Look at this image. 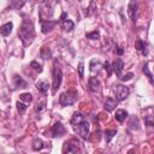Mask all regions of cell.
<instances>
[{
	"instance_id": "cell-1",
	"label": "cell",
	"mask_w": 154,
	"mask_h": 154,
	"mask_svg": "<svg viewBox=\"0 0 154 154\" xmlns=\"http://www.w3.org/2000/svg\"><path fill=\"white\" fill-rule=\"evenodd\" d=\"M18 36L23 43L24 47H28L30 46L32 42H34V38H35V29H34V24L30 19L25 18L18 30Z\"/></svg>"
},
{
	"instance_id": "cell-2",
	"label": "cell",
	"mask_w": 154,
	"mask_h": 154,
	"mask_svg": "<svg viewBox=\"0 0 154 154\" xmlns=\"http://www.w3.org/2000/svg\"><path fill=\"white\" fill-rule=\"evenodd\" d=\"M76 100H77V91L76 90H69V91L61 93L59 96V103L63 107L73 105L76 102Z\"/></svg>"
},
{
	"instance_id": "cell-3",
	"label": "cell",
	"mask_w": 154,
	"mask_h": 154,
	"mask_svg": "<svg viewBox=\"0 0 154 154\" xmlns=\"http://www.w3.org/2000/svg\"><path fill=\"white\" fill-rule=\"evenodd\" d=\"M81 152V143L77 138H71L63 144V154H69V153H76L78 154Z\"/></svg>"
},
{
	"instance_id": "cell-4",
	"label": "cell",
	"mask_w": 154,
	"mask_h": 154,
	"mask_svg": "<svg viewBox=\"0 0 154 154\" xmlns=\"http://www.w3.org/2000/svg\"><path fill=\"white\" fill-rule=\"evenodd\" d=\"M61 81H63V72H61V69L58 66V63L54 61V65H53V93H57V90L60 88V84H61Z\"/></svg>"
},
{
	"instance_id": "cell-5",
	"label": "cell",
	"mask_w": 154,
	"mask_h": 154,
	"mask_svg": "<svg viewBox=\"0 0 154 154\" xmlns=\"http://www.w3.org/2000/svg\"><path fill=\"white\" fill-rule=\"evenodd\" d=\"M75 131L77 132V135L82 138V140H89V129H90V125L89 123L84 119L82 123H79L78 125L73 126Z\"/></svg>"
},
{
	"instance_id": "cell-6",
	"label": "cell",
	"mask_w": 154,
	"mask_h": 154,
	"mask_svg": "<svg viewBox=\"0 0 154 154\" xmlns=\"http://www.w3.org/2000/svg\"><path fill=\"white\" fill-rule=\"evenodd\" d=\"M129 88L126 85H123V84H118V85H114L113 88V94L116 96V100L117 101H123L125 100L128 96H129Z\"/></svg>"
},
{
	"instance_id": "cell-7",
	"label": "cell",
	"mask_w": 154,
	"mask_h": 154,
	"mask_svg": "<svg viewBox=\"0 0 154 154\" xmlns=\"http://www.w3.org/2000/svg\"><path fill=\"white\" fill-rule=\"evenodd\" d=\"M65 132H66L65 126H64L60 122H57V123L52 126L49 135H51L52 138H57V137H61L63 135H65Z\"/></svg>"
},
{
	"instance_id": "cell-8",
	"label": "cell",
	"mask_w": 154,
	"mask_h": 154,
	"mask_svg": "<svg viewBox=\"0 0 154 154\" xmlns=\"http://www.w3.org/2000/svg\"><path fill=\"white\" fill-rule=\"evenodd\" d=\"M58 24V20H52V19H48V20H43L41 22V29H42V32L43 34H48L51 32L54 26Z\"/></svg>"
},
{
	"instance_id": "cell-9",
	"label": "cell",
	"mask_w": 154,
	"mask_h": 154,
	"mask_svg": "<svg viewBox=\"0 0 154 154\" xmlns=\"http://www.w3.org/2000/svg\"><path fill=\"white\" fill-rule=\"evenodd\" d=\"M123 69H124V61L122 60V59H119V58H116L114 60H113V63H112V70L116 72V75L120 78L122 77V71H123Z\"/></svg>"
},
{
	"instance_id": "cell-10",
	"label": "cell",
	"mask_w": 154,
	"mask_h": 154,
	"mask_svg": "<svg viewBox=\"0 0 154 154\" xmlns=\"http://www.w3.org/2000/svg\"><path fill=\"white\" fill-rule=\"evenodd\" d=\"M128 13H129L131 20H132V22H136V19H137V2H136V1L131 0V1L129 2Z\"/></svg>"
},
{
	"instance_id": "cell-11",
	"label": "cell",
	"mask_w": 154,
	"mask_h": 154,
	"mask_svg": "<svg viewBox=\"0 0 154 154\" xmlns=\"http://www.w3.org/2000/svg\"><path fill=\"white\" fill-rule=\"evenodd\" d=\"M100 87H101L100 81H99L96 77H90V78L88 79V88H89L90 91L96 93V91L100 90Z\"/></svg>"
},
{
	"instance_id": "cell-12",
	"label": "cell",
	"mask_w": 154,
	"mask_h": 154,
	"mask_svg": "<svg viewBox=\"0 0 154 154\" xmlns=\"http://www.w3.org/2000/svg\"><path fill=\"white\" fill-rule=\"evenodd\" d=\"M135 48L142 54V55H147L148 54V49H147V43L143 40H137L135 43Z\"/></svg>"
},
{
	"instance_id": "cell-13",
	"label": "cell",
	"mask_w": 154,
	"mask_h": 154,
	"mask_svg": "<svg viewBox=\"0 0 154 154\" xmlns=\"http://www.w3.org/2000/svg\"><path fill=\"white\" fill-rule=\"evenodd\" d=\"M117 103H118V101H117L116 99L107 97V99H106V101H105V103H103V108H105L107 112H112V111L116 108Z\"/></svg>"
},
{
	"instance_id": "cell-14",
	"label": "cell",
	"mask_w": 154,
	"mask_h": 154,
	"mask_svg": "<svg viewBox=\"0 0 154 154\" xmlns=\"http://www.w3.org/2000/svg\"><path fill=\"white\" fill-rule=\"evenodd\" d=\"M12 79H13V84L16 88H26V85H28V83L19 75H14Z\"/></svg>"
},
{
	"instance_id": "cell-15",
	"label": "cell",
	"mask_w": 154,
	"mask_h": 154,
	"mask_svg": "<svg viewBox=\"0 0 154 154\" xmlns=\"http://www.w3.org/2000/svg\"><path fill=\"white\" fill-rule=\"evenodd\" d=\"M12 28H13V24L12 22H8V23H5L4 25L0 26V35L2 36H8L12 31Z\"/></svg>"
},
{
	"instance_id": "cell-16",
	"label": "cell",
	"mask_w": 154,
	"mask_h": 154,
	"mask_svg": "<svg viewBox=\"0 0 154 154\" xmlns=\"http://www.w3.org/2000/svg\"><path fill=\"white\" fill-rule=\"evenodd\" d=\"M83 120H84V116H83L81 112H76V113H73V116H72L70 123H71L72 126H76V125H78L79 123H82Z\"/></svg>"
},
{
	"instance_id": "cell-17",
	"label": "cell",
	"mask_w": 154,
	"mask_h": 154,
	"mask_svg": "<svg viewBox=\"0 0 154 154\" xmlns=\"http://www.w3.org/2000/svg\"><path fill=\"white\" fill-rule=\"evenodd\" d=\"M36 88H37V90H38L41 94L46 95V94H47V91H48L49 84H48L47 82H45V81H38V82L36 83Z\"/></svg>"
},
{
	"instance_id": "cell-18",
	"label": "cell",
	"mask_w": 154,
	"mask_h": 154,
	"mask_svg": "<svg viewBox=\"0 0 154 154\" xmlns=\"http://www.w3.org/2000/svg\"><path fill=\"white\" fill-rule=\"evenodd\" d=\"M40 57H41L43 60H48V59L52 58V51H51L48 47L43 46V47H41V49H40Z\"/></svg>"
},
{
	"instance_id": "cell-19",
	"label": "cell",
	"mask_w": 154,
	"mask_h": 154,
	"mask_svg": "<svg viewBox=\"0 0 154 154\" xmlns=\"http://www.w3.org/2000/svg\"><path fill=\"white\" fill-rule=\"evenodd\" d=\"M60 26L65 30V31H71L73 28H75V24L72 20L70 19H64V20H60Z\"/></svg>"
},
{
	"instance_id": "cell-20",
	"label": "cell",
	"mask_w": 154,
	"mask_h": 154,
	"mask_svg": "<svg viewBox=\"0 0 154 154\" xmlns=\"http://www.w3.org/2000/svg\"><path fill=\"white\" fill-rule=\"evenodd\" d=\"M114 118H116L117 122L122 123V122H124V120L128 118V112H126L125 109H118V111H116Z\"/></svg>"
},
{
	"instance_id": "cell-21",
	"label": "cell",
	"mask_w": 154,
	"mask_h": 154,
	"mask_svg": "<svg viewBox=\"0 0 154 154\" xmlns=\"http://www.w3.org/2000/svg\"><path fill=\"white\" fill-rule=\"evenodd\" d=\"M129 128L132 129V130H138L140 129V123H138V118L136 116H132L130 118V122H129Z\"/></svg>"
},
{
	"instance_id": "cell-22",
	"label": "cell",
	"mask_w": 154,
	"mask_h": 154,
	"mask_svg": "<svg viewBox=\"0 0 154 154\" xmlns=\"http://www.w3.org/2000/svg\"><path fill=\"white\" fill-rule=\"evenodd\" d=\"M117 135V130H106L105 131V138H106V142L109 143L112 141V138Z\"/></svg>"
},
{
	"instance_id": "cell-23",
	"label": "cell",
	"mask_w": 154,
	"mask_h": 154,
	"mask_svg": "<svg viewBox=\"0 0 154 154\" xmlns=\"http://www.w3.org/2000/svg\"><path fill=\"white\" fill-rule=\"evenodd\" d=\"M19 99H20V101H23L24 103H30V102L32 101V96H31V94H29V93H23V94H20V95H19Z\"/></svg>"
},
{
	"instance_id": "cell-24",
	"label": "cell",
	"mask_w": 154,
	"mask_h": 154,
	"mask_svg": "<svg viewBox=\"0 0 154 154\" xmlns=\"http://www.w3.org/2000/svg\"><path fill=\"white\" fill-rule=\"evenodd\" d=\"M43 148V141L41 138H36L32 142V149L34 150H41Z\"/></svg>"
},
{
	"instance_id": "cell-25",
	"label": "cell",
	"mask_w": 154,
	"mask_h": 154,
	"mask_svg": "<svg viewBox=\"0 0 154 154\" xmlns=\"http://www.w3.org/2000/svg\"><path fill=\"white\" fill-rule=\"evenodd\" d=\"M85 37L89 38V40H97V38H100V31L99 30H94L91 32H87Z\"/></svg>"
},
{
	"instance_id": "cell-26",
	"label": "cell",
	"mask_w": 154,
	"mask_h": 154,
	"mask_svg": "<svg viewBox=\"0 0 154 154\" xmlns=\"http://www.w3.org/2000/svg\"><path fill=\"white\" fill-rule=\"evenodd\" d=\"M100 66H101V63H100L99 60H95V59H93V60L90 61V65H89V67H90V71H91V72L97 71Z\"/></svg>"
},
{
	"instance_id": "cell-27",
	"label": "cell",
	"mask_w": 154,
	"mask_h": 154,
	"mask_svg": "<svg viewBox=\"0 0 154 154\" xmlns=\"http://www.w3.org/2000/svg\"><path fill=\"white\" fill-rule=\"evenodd\" d=\"M143 72H144V75L148 77L149 82H150V83H153V76H152V72H150V71H149V69H148V64H147V63L143 65Z\"/></svg>"
},
{
	"instance_id": "cell-28",
	"label": "cell",
	"mask_w": 154,
	"mask_h": 154,
	"mask_svg": "<svg viewBox=\"0 0 154 154\" xmlns=\"http://www.w3.org/2000/svg\"><path fill=\"white\" fill-rule=\"evenodd\" d=\"M30 67H32L35 71H37V72H42V66H41V64H38L37 61H35V60H32L31 63H30Z\"/></svg>"
},
{
	"instance_id": "cell-29",
	"label": "cell",
	"mask_w": 154,
	"mask_h": 154,
	"mask_svg": "<svg viewBox=\"0 0 154 154\" xmlns=\"http://www.w3.org/2000/svg\"><path fill=\"white\" fill-rule=\"evenodd\" d=\"M103 69L107 71V76L111 77V75H112V72H113V70H112V65H111L108 61H105V64H103Z\"/></svg>"
},
{
	"instance_id": "cell-30",
	"label": "cell",
	"mask_w": 154,
	"mask_h": 154,
	"mask_svg": "<svg viewBox=\"0 0 154 154\" xmlns=\"http://www.w3.org/2000/svg\"><path fill=\"white\" fill-rule=\"evenodd\" d=\"M46 109V101H41L37 106H36V108H35V111L37 112V113H41V112H43Z\"/></svg>"
},
{
	"instance_id": "cell-31",
	"label": "cell",
	"mask_w": 154,
	"mask_h": 154,
	"mask_svg": "<svg viewBox=\"0 0 154 154\" xmlns=\"http://www.w3.org/2000/svg\"><path fill=\"white\" fill-rule=\"evenodd\" d=\"M17 109L19 111V113H23L25 109H26V103L22 102V101H18L17 102Z\"/></svg>"
},
{
	"instance_id": "cell-32",
	"label": "cell",
	"mask_w": 154,
	"mask_h": 154,
	"mask_svg": "<svg viewBox=\"0 0 154 154\" xmlns=\"http://www.w3.org/2000/svg\"><path fill=\"white\" fill-rule=\"evenodd\" d=\"M78 75L81 78H83V76H84V64L82 61L78 64Z\"/></svg>"
},
{
	"instance_id": "cell-33",
	"label": "cell",
	"mask_w": 154,
	"mask_h": 154,
	"mask_svg": "<svg viewBox=\"0 0 154 154\" xmlns=\"http://www.w3.org/2000/svg\"><path fill=\"white\" fill-rule=\"evenodd\" d=\"M132 77H134V73H132V72H129V73H126V75L122 76V77H120V79H122L123 82H126V81H130Z\"/></svg>"
},
{
	"instance_id": "cell-34",
	"label": "cell",
	"mask_w": 154,
	"mask_h": 154,
	"mask_svg": "<svg viewBox=\"0 0 154 154\" xmlns=\"http://www.w3.org/2000/svg\"><path fill=\"white\" fill-rule=\"evenodd\" d=\"M89 11L85 13L87 16H91V11H94V10H96V5H95V2L94 1H91L90 2V5H89V8H88Z\"/></svg>"
},
{
	"instance_id": "cell-35",
	"label": "cell",
	"mask_w": 154,
	"mask_h": 154,
	"mask_svg": "<svg viewBox=\"0 0 154 154\" xmlns=\"http://www.w3.org/2000/svg\"><path fill=\"white\" fill-rule=\"evenodd\" d=\"M144 122H146V125H148V126H153V125H154V123H153V117H152V116H147V117L144 118Z\"/></svg>"
},
{
	"instance_id": "cell-36",
	"label": "cell",
	"mask_w": 154,
	"mask_h": 154,
	"mask_svg": "<svg viewBox=\"0 0 154 154\" xmlns=\"http://www.w3.org/2000/svg\"><path fill=\"white\" fill-rule=\"evenodd\" d=\"M114 52H116L118 55H122V54L124 53V49H123V47H120V46H116V47H114Z\"/></svg>"
},
{
	"instance_id": "cell-37",
	"label": "cell",
	"mask_w": 154,
	"mask_h": 154,
	"mask_svg": "<svg viewBox=\"0 0 154 154\" xmlns=\"http://www.w3.org/2000/svg\"><path fill=\"white\" fill-rule=\"evenodd\" d=\"M66 17H67V14H66V12H63V13H61V17H60V20H64V19H67Z\"/></svg>"
},
{
	"instance_id": "cell-38",
	"label": "cell",
	"mask_w": 154,
	"mask_h": 154,
	"mask_svg": "<svg viewBox=\"0 0 154 154\" xmlns=\"http://www.w3.org/2000/svg\"><path fill=\"white\" fill-rule=\"evenodd\" d=\"M128 154H135V150L134 149H131V150H129V153Z\"/></svg>"
}]
</instances>
